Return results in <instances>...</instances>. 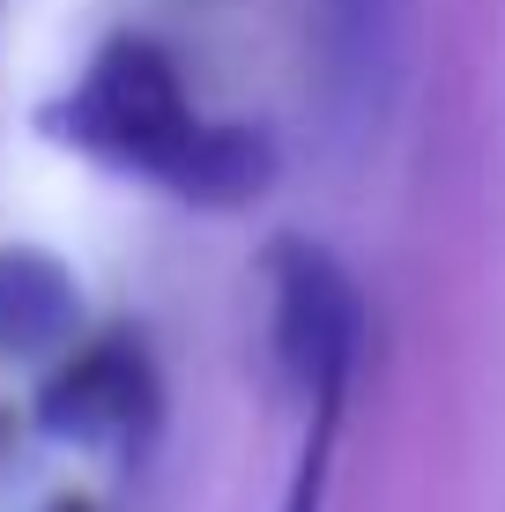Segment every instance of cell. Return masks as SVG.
<instances>
[{
	"mask_svg": "<svg viewBox=\"0 0 505 512\" xmlns=\"http://www.w3.org/2000/svg\"><path fill=\"white\" fill-rule=\"evenodd\" d=\"M268 320H275V372L305 401H350L364 357V297L357 275L320 238L268 245Z\"/></svg>",
	"mask_w": 505,
	"mask_h": 512,
	"instance_id": "obj_2",
	"label": "cell"
},
{
	"mask_svg": "<svg viewBox=\"0 0 505 512\" xmlns=\"http://www.w3.org/2000/svg\"><path fill=\"white\" fill-rule=\"evenodd\" d=\"M416 0H312V82L342 156L379 149L409 82Z\"/></svg>",
	"mask_w": 505,
	"mask_h": 512,
	"instance_id": "obj_3",
	"label": "cell"
},
{
	"mask_svg": "<svg viewBox=\"0 0 505 512\" xmlns=\"http://www.w3.org/2000/svg\"><path fill=\"white\" fill-rule=\"evenodd\" d=\"M82 334V290L67 260L38 245H0V364H38L75 349Z\"/></svg>",
	"mask_w": 505,
	"mask_h": 512,
	"instance_id": "obj_5",
	"label": "cell"
},
{
	"mask_svg": "<svg viewBox=\"0 0 505 512\" xmlns=\"http://www.w3.org/2000/svg\"><path fill=\"white\" fill-rule=\"evenodd\" d=\"M45 512H97V505H90V498H52Z\"/></svg>",
	"mask_w": 505,
	"mask_h": 512,
	"instance_id": "obj_7",
	"label": "cell"
},
{
	"mask_svg": "<svg viewBox=\"0 0 505 512\" xmlns=\"http://www.w3.org/2000/svg\"><path fill=\"white\" fill-rule=\"evenodd\" d=\"M156 416H164V379H156L142 334H97V342L67 349L30 401V423L52 446L82 453H142Z\"/></svg>",
	"mask_w": 505,
	"mask_h": 512,
	"instance_id": "obj_4",
	"label": "cell"
},
{
	"mask_svg": "<svg viewBox=\"0 0 505 512\" xmlns=\"http://www.w3.org/2000/svg\"><path fill=\"white\" fill-rule=\"evenodd\" d=\"M38 134L216 216L253 208L275 186V134L253 119H208L179 60L142 30L104 38L90 67L38 112Z\"/></svg>",
	"mask_w": 505,
	"mask_h": 512,
	"instance_id": "obj_1",
	"label": "cell"
},
{
	"mask_svg": "<svg viewBox=\"0 0 505 512\" xmlns=\"http://www.w3.org/2000/svg\"><path fill=\"white\" fill-rule=\"evenodd\" d=\"M342 409H350V401H312V409H305V446H298V468H290L283 512H327V475H335Z\"/></svg>",
	"mask_w": 505,
	"mask_h": 512,
	"instance_id": "obj_6",
	"label": "cell"
}]
</instances>
